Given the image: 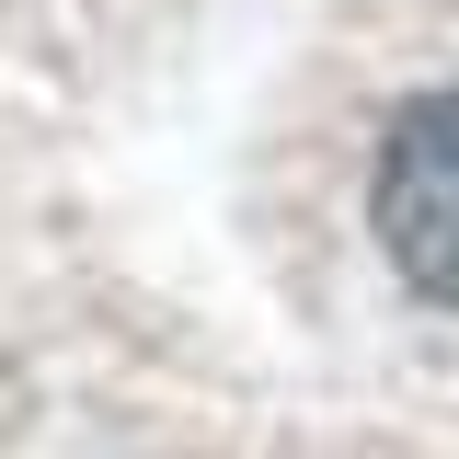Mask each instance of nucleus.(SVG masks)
Listing matches in <instances>:
<instances>
[{"label": "nucleus", "instance_id": "f257e3e1", "mask_svg": "<svg viewBox=\"0 0 459 459\" xmlns=\"http://www.w3.org/2000/svg\"><path fill=\"white\" fill-rule=\"evenodd\" d=\"M379 253L459 310V81L413 92L379 138Z\"/></svg>", "mask_w": 459, "mask_h": 459}]
</instances>
